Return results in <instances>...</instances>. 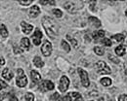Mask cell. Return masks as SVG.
<instances>
[{
	"instance_id": "1",
	"label": "cell",
	"mask_w": 127,
	"mask_h": 101,
	"mask_svg": "<svg viewBox=\"0 0 127 101\" xmlns=\"http://www.w3.org/2000/svg\"><path fill=\"white\" fill-rule=\"evenodd\" d=\"M42 24L46 33L50 38H55L58 35V26L56 21L50 17H44L42 18Z\"/></svg>"
},
{
	"instance_id": "2",
	"label": "cell",
	"mask_w": 127,
	"mask_h": 101,
	"mask_svg": "<svg viewBox=\"0 0 127 101\" xmlns=\"http://www.w3.org/2000/svg\"><path fill=\"white\" fill-rule=\"evenodd\" d=\"M82 5V2L79 1H66L64 4V7L69 13H76L79 9H81Z\"/></svg>"
},
{
	"instance_id": "3",
	"label": "cell",
	"mask_w": 127,
	"mask_h": 101,
	"mask_svg": "<svg viewBox=\"0 0 127 101\" xmlns=\"http://www.w3.org/2000/svg\"><path fill=\"white\" fill-rule=\"evenodd\" d=\"M16 83L18 84V86L20 87H24L26 86L28 84V79H27V76L24 72V70L22 68H19L17 70V80Z\"/></svg>"
},
{
	"instance_id": "4",
	"label": "cell",
	"mask_w": 127,
	"mask_h": 101,
	"mask_svg": "<svg viewBox=\"0 0 127 101\" xmlns=\"http://www.w3.org/2000/svg\"><path fill=\"white\" fill-rule=\"evenodd\" d=\"M95 68L97 69L99 74H110L111 73V68L107 65L105 61H98L96 63Z\"/></svg>"
},
{
	"instance_id": "5",
	"label": "cell",
	"mask_w": 127,
	"mask_h": 101,
	"mask_svg": "<svg viewBox=\"0 0 127 101\" xmlns=\"http://www.w3.org/2000/svg\"><path fill=\"white\" fill-rule=\"evenodd\" d=\"M78 74L80 76V79H81V83L82 84L85 86V87H88L90 85V82H89V78H88V74L85 70L79 68L78 69Z\"/></svg>"
},
{
	"instance_id": "6",
	"label": "cell",
	"mask_w": 127,
	"mask_h": 101,
	"mask_svg": "<svg viewBox=\"0 0 127 101\" xmlns=\"http://www.w3.org/2000/svg\"><path fill=\"white\" fill-rule=\"evenodd\" d=\"M54 84L51 82V81H48V80H45V81H42L40 84H39V88L42 92H46L48 90H52L54 89Z\"/></svg>"
},
{
	"instance_id": "7",
	"label": "cell",
	"mask_w": 127,
	"mask_h": 101,
	"mask_svg": "<svg viewBox=\"0 0 127 101\" xmlns=\"http://www.w3.org/2000/svg\"><path fill=\"white\" fill-rule=\"evenodd\" d=\"M68 85H69V80L66 76H63L60 80V85H59V88L62 92L66 91V89L68 88Z\"/></svg>"
},
{
	"instance_id": "8",
	"label": "cell",
	"mask_w": 127,
	"mask_h": 101,
	"mask_svg": "<svg viewBox=\"0 0 127 101\" xmlns=\"http://www.w3.org/2000/svg\"><path fill=\"white\" fill-rule=\"evenodd\" d=\"M41 51L45 56H49L52 53V44L49 41H45L41 47Z\"/></svg>"
},
{
	"instance_id": "9",
	"label": "cell",
	"mask_w": 127,
	"mask_h": 101,
	"mask_svg": "<svg viewBox=\"0 0 127 101\" xmlns=\"http://www.w3.org/2000/svg\"><path fill=\"white\" fill-rule=\"evenodd\" d=\"M41 38H42V33H41V31L39 30V28H36L34 34L32 35V41H33L34 45H36V46L40 45V43H41Z\"/></svg>"
},
{
	"instance_id": "10",
	"label": "cell",
	"mask_w": 127,
	"mask_h": 101,
	"mask_svg": "<svg viewBox=\"0 0 127 101\" xmlns=\"http://www.w3.org/2000/svg\"><path fill=\"white\" fill-rule=\"evenodd\" d=\"M2 77L5 78L7 81H11L12 78H13V72L8 69V68H5L3 71H2Z\"/></svg>"
},
{
	"instance_id": "11",
	"label": "cell",
	"mask_w": 127,
	"mask_h": 101,
	"mask_svg": "<svg viewBox=\"0 0 127 101\" xmlns=\"http://www.w3.org/2000/svg\"><path fill=\"white\" fill-rule=\"evenodd\" d=\"M21 25H22V28H23V32L26 34H30L31 31L32 30V28H33L32 25L27 23L26 21H22V22H21Z\"/></svg>"
},
{
	"instance_id": "12",
	"label": "cell",
	"mask_w": 127,
	"mask_h": 101,
	"mask_svg": "<svg viewBox=\"0 0 127 101\" xmlns=\"http://www.w3.org/2000/svg\"><path fill=\"white\" fill-rule=\"evenodd\" d=\"M39 14H40V9H39V7L36 6V5L32 6V8H31V10H30V17H36Z\"/></svg>"
},
{
	"instance_id": "13",
	"label": "cell",
	"mask_w": 127,
	"mask_h": 101,
	"mask_svg": "<svg viewBox=\"0 0 127 101\" xmlns=\"http://www.w3.org/2000/svg\"><path fill=\"white\" fill-rule=\"evenodd\" d=\"M31 77H32V80L33 83H38L40 80H41V76L38 72H36L35 70H32L31 72Z\"/></svg>"
},
{
	"instance_id": "14",
	"label": "cell",
	"mask_w": 127,
	"mask_h": 101,
	"mask_svg": "<svg viewBox=\"0 0 127 101\" xmlns=\"http://www.w3.org/2000/svg\"><path fill=\"white\" fill-rule=\"evenodd\" d=\"M125 51H126V49H125V47H124L123 45H120V46L116 47V49H115V52H116V54H117V55H119V56L124 55V54H125Z\"/></svg>"
},
{
	"instance_id": "15",
	"label": "cell",
	"mask_w": 127,
	"mask_h": 101,
	"mask_svg": "<svg viewBox=\"0 0 127 101\" xmlns=\"http://www.w3.org/2000/svg\"><path fill=\"white\" fill-rule=\"evenodd\" d=\"M21 46L23 47L24 50H29L30 49V40L28 38H22L21 40Z\"/></svg>"
},
{
	"instance_id": "16",
	"label": "cell",
	"mask_w": 127,
	"mask_h": 101,
	"mask_svg": "<svg viewBox=\"0 0 127 101\" xmlns=\"http://www.w3.org/2000/svg\"><path fill=\"white\" fill-rule=\"evenodd\" d=\"M33 63H34V65L36 66V67H43L44 66V62L41 60V58L39 57V56H35L34 57V59H33Z\"/></svg>"
},
{
	"instance_id": "17",
	"label": "cell",
	"mask_w": 127,
	"mask_h": 101,
	"mask_svg": "<svg viewBox=\"0 0 127 101\" xmlns=\"http://www.w3.org/2000/svg\"><path fill=\"white\" fill-rule=\"evenodd\" d=\"M88 20L94 25L96 27H100L101 26V22H100V20L98 19V18H96L95 17H90L88 18Z\"/></svg>"
},
{
	"instance_id": "18",
	"label": "cell",
	"mask_w": 127,
	"mask_h": 101,
	"mask_svg": "<svg viewBox=\"0 0 127 101\" xmlns=\"http://www.w3.org/2000/svg\"><path fill=\"white\" fill-rule=\"evenodd\" d=\"M0 35L2 36V38H6L8 36V31L6 29V26L4 24H0Z\"/></svg>"
},
{
	"instance_id": "19",
	"label": "cell",
	"mask_w": 127,
	"mask_h": 101,
	"mask_svg": "<svg viewBox=\"0 0 127 101\" xmlns=\"http://www.w3.org/2000/svg\"><path fill=\"white\" fill-rule=\"evenodd\" d=\"M105 36V31L104 30H99V31H96L93 33V37L94 39H99V38H104Z\"/></svg>"
},
{
	"instance_id": "20",
	"label": "cell",
	"mask_w": 127,
	"mask_h": 101,
	"mask_svg": "<svg viewBox=\"0 0 127 101\" xmlns=\"http://www.w3.org/2000/svg\"><path fill=\"white\" fill-rule=\"evenodd\" d=\"M101 84L103 85H105V86H109V85L111 84V80L110 78H103L101 80Z\"/></svg>"
},
{
	"instance_id": "21",
	"label": "cell",
	"mask_w": 127,
	"mask_h": 101,
	"mask_svg": "<svg viewBox=\"0 0 127 101\" xmlns=\"http://www.w3.org/2000/svg\"><path fill=\"white\" fill-rule=\"evenodd\" d=\"M112 39H114L116 42H122L124 40V36L122 34H116L112 36Z\"/></svg>"
},
{
	"instance_id": "22",
	"label": "cell",
	"mask_w": 127,
	"mask_h": 101,
	"mask_svg": "<svg viewBox=\"0 0 127 101\" xmlns=\"http://www.w3.org/2000/svg\"><path fill=\"white\" fill-rule=\"evenodd\" d=\"M51 100L52 101H64L63 98L60 96L59 93H54V94H52V96H51Z\"/></svg>"
},
{
	"instance_id": "23",
	"label": "cell",
	"mask_w": 127,
	"mask_h": 101,
	"mask_svg": "<svg viewBox=\"0 0 127 101\" xmlns=\"http://www.w3.org/2000/svg\"><path fill=\"white\" fill-rule=\"evenodd\" d=\"M62 47H63L64 50L65 52H68V51L70 50V47H69V45H68L64 40L62 41Z\"/></svg>"
},
{
	"instance_id": "24",
	"label": "cell",
	"mask_w": 127,
	"mask_h": 101,
	"mask_svg": "<svg viewBox=\"0 0 127 101\" xmlns=\"http://www.w3.org/2000/svg\"><path fill=\"white\" fill-rule=\"evenodd\" d=\"M94 51L96 52V54H98V55H103L104 52H105L104 49L101 48V47H95L94 48Z\"/></svg>"
},
{
	"instance_id": "25",
	"label": "cell",
	"mask_w": 127,
	"mask_h": 101,
	"mask_svg": "<svg viewBox=\"0 0 127 101\" xmlns=\"http://www.w3.org/2000/svg\"><path fill=\"white\" fill-rule=\"evenodd\" d=\"M70 95H71L72 97L75 98V101H84L83 100V98L80 96V94L78 93V92H71Z\"/></svg>"
},
{
	"instance_id": "26",
	"label": "cell",
	"mask_w": 127,
	"mask_h": 101,
	"mask_svg": "<svg viewBox=\"0 0 127 101\" xmlns=\"http://www.w3.org/2000/svg\"><path fill=\"white\" fill-rule=\"evenodd\" d=\"M53 14H54L57 17H61L62 16H63L62 11L59 10V9H54V10H53Z\"/></svg>"
},
{
	"instance_id": "27",
	"label": "cell",
	"mask_w": 127,
	"mask_h": 101,
	"mask_svg": "<svg viewBox=\"0 0 127 101\" xmlns=\"http://www.w3.org/2000/svg\"><path fill=\"white\" fill-rule=\"evenodd\" d=\"M25 97H26V100L27 101H34V96H33V94L31 93V92H28Z\"/></svg>"
},
{
	"instance_id": "28",
	"label": "cell",
	"mask_w": 127,
	"mask_h": 101,
	"mask_svg": "<svg viewBox=\"0 0 127 101\" xmlns=\"http://www.w3.org/2000/svg\"><path fill=\"white\" fill-rule=\"evenodd\" d=\"M102 43H103L104 45H106L107 47H111V41L110 39H108V38H104V39L102 40Z\"/></svg>"
},
{
	"instance_id": "29",
	"label": "cell",
	"mask_w": 127,
	"mask_h": 101,
	"mask_svg": "<svg viewBox=\"0 0 127 101\" xmlns=\"http://www.w3.org/2000/svg\"><path fill=\"white\" fill-rule=\"evenodd\" d=\"M66 38H67V39L69 40V42H70V43L72 44V46H73V47H76V46H77V42H76V41H75L74 39H72V38H70V37H69L68 35L66 36Z\"/></svg>"
},
{
	"instance_id": "30",
	"label": "cell",
	"mask_w": 127,
	"mask_h": 101,
	"mask_svg": "<svg viewBox=\"0 0 127 101\" xmlns=\"http://www.w3.org/2000/svg\"><path fill=\"white\" fill-rule=\"evenodd\" d=\"M19 3H20V4H22V5H25V6H27V5H30V4H32V0H29V1H19Z\"/></svg>"
},
{
	"instance_id": "31",
	"label": "cell",
	"mask_w": 127,
	"mask_h": 101,
	"mask_svg": "<svg viewBox=\"0 0 127 101\" xmlns=\"http://www.w3.org/2000/svg\"><path fill=\"white\" fill-rule=\"evenodd\" d=\"M118 101H127V94L120 95V96L118 97Z\"/></svg>"
},
{
	"instance_id": "32",
	"label": "cell",
	"mask_w": 127,
	"mask_h": 101,
	"mask_svg": "<svg viewBox=\"0 0 127 101\" xmlns=\"http://www.w3.org/2000/svg\"><path fill=\"white\" fill-rule=\"evenodd\" d=\"M5 87H7V84L5 82H3L2 80H0V90L2 88H5Z\"/></svg>"
},
{
	"instance_id": "33",
	"label": "cell",
	"mask_w": 127,
	"mask_h": 101,
	"mask_svg": "<svg viewBox=\"0 0 127 101\" xmlns=\"http://www.w3.org/2000/svg\"><path fill=\"white\" fill-rule=\"evenodd\" d=\"M40 3L42 5H46V4H51V5H54L55 2L54 1H40Z\"/></svg>"
},
{
	"instance_id": "34",
	"label": "cell",
	"mask_w": 127,
	"mask_h": 101,
	"mask_svg": "<svg viewBox=\"0 0 127 101\" xmlns=\"http://www.w3.org/2000/svg\"><path fill=\"white\" fill-rule=\"evenodd\" d=\"M63 100L64 101H71V95H70V93L67 94V95H65L64 97H63Z\"/></svg>"
},
{
	"instance_id": "35",
	"label": "cell",
	"mask_w": 127,
	"mask_h": 101,
	"mask_svg": "<svg viewBox=\"0 0 127 101\" xmlns=\"http://www.w3.org/2000/svg\"><path fill=\"white\" fill-rule=\"evenodd\" d=\"M109 58H110L111 60H112L114 63H119L118 59H117V58H115V57H114V56H112V55H110V56H109Z\"/></svg>"
},
{
	"instance_id": "36",
	"label": "cell",
	"mask_w": 127,
	"mask_h": 101,
	"mask_svg": "<svg viewBox=\"0 0 127 101\" xmlns=\"http://www.w3.org/2000/svg\"><path fill=\"white\" fill-rule=\"evenodd\" d=\"M14 51H15V53H21L23 50H21V49H19V48H17L16 46L14 47Z\"/></svg>"
},
{
	"instance_id": "37",
	"label": "cell",
	"mask_w": 127,
	"mask_h": 101,
	"mask_svg": "<svg viewBox=\"0 0 127 101\" xmlns=\"http://www.w3.org/2000/svg\"><path fill=\"white\" fill-rule=\"evenodd\" d=\"M10 100L11 101H18V98H17L16 96H14V95H11V96H10Z\"/></svg>"
},
{
	"instance_id": "38",
	"label": "cell",
	"mask_w": 127,
	"mask_h": 101,
	"mask_svg": "<svg viewBox=\"0 0 127 101\" xmlns=\"http://www.w3.org/2000/svg\"><path fill=\"white\" fill-rule=\"evenodd\" d=\"M85 40L87 41V42H90L91 40H90V37H89V35H85Z\"/></svg>"
},
{
	"instance_id": "39",
	"label": "cell",
	"mask_w": 127,
	"mask_h": 101,
	"mask_svg": "<svg viewBox=\"0 0 127 101\" xmlns=\"http://www.w3.org/2000/svg\"><path fill=\"white\" fill-rule=\"evenodd\" d=\"M5 63V60H4V58H1L0 57V65H3Z\"/></svg>"
},
{
	"instance_id": "40",
	"label": "cell",
	"mask_w": 127,
	"mask_h": 101,
	"mask_svg": "<svg viewBox=\"0 0 127 101\" xmlns=\"http://www.w3.org/2000/svg\"><path fill=\"white\" fill-rule=\"evenodd\" d=\"M3 98H4V95H3V94H0V101H2Z\"/></svg>"
},
{
	"instance_id": "41",
	"label": "cell",
	"mask_w": 127,
	"mask_h": 101,
	"mask_svg": "<svg viewBox=\"0 0 127 101\" xmlns=\"http://www.w3.org/2000/svg\"><path fill=\"white\" fill-rule=\"evenodd\" d=\"M125 15H126V17H127V10L125 11Z\"/></svg>"
},
{
	"instance_id": "42",
	"label": "cell",
	"mask_w": 127,
	"mask_h": 101,
	"mask_svg": "<svg viewBox=\"0 0 127 101\" xmlns=\"http://www.w3.org/2000/svg\"><path fill=\"white\" fill-rule=\"evenodd\" d=\"M99 101H103V98H100V100Z\"/></svg>"
},
{
	"instance_id": "43",
	"label": "cell",
	"mask_w": 127,
	"mask_h": 101,
	"mask_svg": "<svg viewBox=\"0 0 127 101\" xmlns=\"http://www.w3.org/2000/svg\"><path fill=\"white\" fill-rule=\"evenodd\" d=\"M110 101H112V100H110Z\"/></svg>"
}]
</instances>
